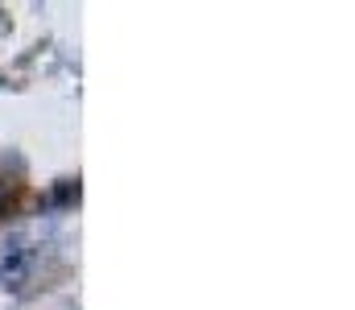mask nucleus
Wrapping results in <instances>:
<instances>
[{"mask_svg": "<svg viewBox=\"0 0 355 310\" xmlns=\"http://www.w3.org/2000/svg\"><path fill=\"white\" fill-rule=\"evenodd\" d=\"M29 282V248L21 240H4L0 244V286L21 290Z\"/></svg>", "mask_w": 355, "mask_h": 310, "instance_id": "nucleus-1", "label": "nucleus"}]
</instances>
